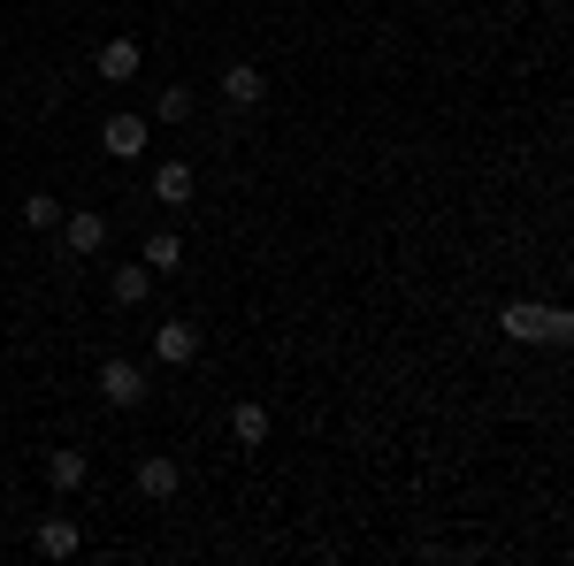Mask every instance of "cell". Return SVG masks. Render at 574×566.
<instances>
[{
	"mask_svg": "<svg viewBox=\"0 0 574 566\" xmlns=\"http://www.w3.org/2000/svg\"><path fill=\"white\" fill-rule=\"evenodd\" d=\"M108 291H116V306H145V291H153V269H116V276H108Z\"/></svg>",
	"mask_w": 574,
	"mask_h": 566,
	"instance_id": "11",
	"label": "cell"
},
{
	"mask_svg": "<svg viewBox=\"0 0 574 566\" xmlns=\"http://www.w3.org/2000/svg\"><path fill=\"white\" fill-rule=\"evenodd\" d=\"M184 490V467L169 459V451H153V459H139V498H153V505H169Z\"/></svg>",
	"mask_w": 574,
	"mask_h": 566,
	"instance_id": "5",
	"label": "cell"
},
{
	"mask_svg": "<svg viewBox=\"0 0 574 566\" xmlns=\"http://www.w3.org/2000/svg\"><path fill=\"white\" fill-rule=\"evenodd\" d=\"M85 475H93L85 451H46V482H54V490H85Z\"/></svg>",
	"mask_w": 574,
	"mask_h": 566,
	"instance_id": "10",
	"label": "cell"
},
{
	"mask_svg": "<svg viewBox=\"0 0 574 566\" xmlns=\"http://www.w3.org/2000/svg\"><path fill=\"white\" fill-rule=\"evenodd\" d=\"M161 123H192V92H184V85L161 92Z\"/></svg>",
	"mask_w": 574,
	"mask_h": 566,
	"instance_id": "16",
	"label": "cell"
},
{
	"mask_svg": "<svg viewBox=\"0 0 574 566\" xmlns=\"http://www.w3.org/2000/svg\"><path fill=\"white\" fill-rule=\"evenodd\" d=\"M23 230H62V199L31 192V199H23Z\"/></svg>",
	"mask_w": 574,
	"mask_h": 566,
	"instance_id": "15",
	"label": "cell"
},
{
	"mask_svg": "<svg viewBox=\"0 0 574 566\" xmlns=\"http://www.w3.org/2000/svg\"><path fill=\"white\" fill-rule=\"evenodd\" d=\"M498 329H506L513 345H567L574 314L567 306H537V298H506V306H498Z\"/></svg>",
	"mask_w": 574,
	"mask_h": 566,
	"instance_id": "1",
	"label": "cell"
},
{
	"mask_svg": "<svg viewBox=\"0 0 574 566\" xmlns=\"http://www.w3.org/2000/svg\"><path fill=\"white\" fill-rule=\"evenodd\" d=\"M39 552L46 559H69L77 552V521H39Z\"/></svg>",
	"mask_w": 574,
	"mask_h": 566,
	"instance_id": "13",
	"label": "cell"
},
{
	"mask_svg": "<svg viewBox=\"0 0 574 566\" xmlns=\"http://www.w3.org/2000/svg\"><path fill=\"white\" fill-rule=\"evenodd\" d=\"M100 399H108L116 414L145 406V368H139V360H100Z\"/></svg>",
	"mask_w": 574,
	"mask_h": 566,
	"instance_id": "2",
	"label": "cell"
},
{
	"mask_svg": "<svg viewBox=\"0 0 574 566\" xmlns=\"http://www.w3.org/2000/svg\"><path fill=\"white\" fill-rule=\"evenodd\" d=\"M93 62H100V77H108V85H131V77H139V39H100V54H93Z\"/></svg>",
	"mask_w": 574,
	"mask_h": 566,
	"instance_id": "8",
	"label": "cell"
},
{
	"mask_svg": "<svg viewBox=\"0 0 574 566\" xmlns=\"http://www.w3.org/2000/svg\"><path fill=\"white\" fill-rule=\"evenodd\" d=\"M153 360H161V368H192V360H199V329H192V322H161V329H153Z\"/></svg>",
	"mask_w": 574,
	"mask_h": 566,
	"instance_id": "3",
	"label": "cell"
},
{
	"mask_svg": "<svg viewBox=\"0 0 574 566\" xmlns=\"http://www.w3.org/2000/svg\"><path fill=\"white\" fill-rule=\"evenodd\" d=\"M62 246H69L77 261H93V253L108 246V222H100L93 207H77V215H62Z\"/></svg>",
	"mask_w": 574,
	"mask_h": 566,
	"instance_id": "6",
	"label": "cell"
},
{
	"mask_svg": "<svg viewBox=\"0 0 574 566\" xmlns=\"http://www.w3.org/2000/svg\"><path fill=\"white\" fill-rule=\"evenodd\" d=\"M223 100H230V108H261V100H269V77H261L253 62H230V69H223Z\"/></svg>",
	"mask_w": 574,
	"mask_h": 566,
	"instance_id": "7",
	"label": "cell"
},
{
	"mask_svg": "<svg viewBox=\"0 0 574 566\" xmlns=\"http://www.w3.org/2000/svg\"><path fill=\"white\" fill-rule=\"evenodd\" d=\"M139 261H145V269H161V276H169V269L184 261V246H176L169 230H153V238H145V246H139Z\"/></svg>",
	"mask_w": 574,
	"mask_h": 566,
	"instance_id": "14",
	"label": "cell"
},
{
	"mask_svg": "<svg viewBox=\"0 0 574 566\" xmlns=\"http://www.w3.org/2000/svg\"><path fill=\"white\" fill-rule=\"evenodd\" d=\"M230 436H238L246 451H261V444H269V406H238V414H230Z\"/></svg>",
	"mask_w": 574,
	"mask_h": 566,
	"instance_id": "12",
	"label": "cell"
},
{
	"mask_svg": "<svg viewBox=\"0 0 574 566\" xmlns=\"http://www.w3.org/2000/svg\"><path fill=\"white\" fill-rule=\"evenodd\" d=\"M153 199H161V207H184V199H192V168H184V161H161V168H153Z\"/></svg>",
	"mask_w": 574,
	"mask_h": 566,
	"instance_id": "9",
	"label": "cell"
},
{
	"mask_svg": "<svg viewBox=\"0 0 574 566\" xmlns=\"http://www.w3.org/2000/svg\"><path fill=\"white\" fill-rule=\"evenodd\" d=\"M145 139H153V123H145V116H108V123H100V145H108L116 161H139Z\"/></svg>",
	"mask_w": 574,
	"mask_h": 566,
	"instance_id": "4",
	"label": "cell"
}]
</instances>
